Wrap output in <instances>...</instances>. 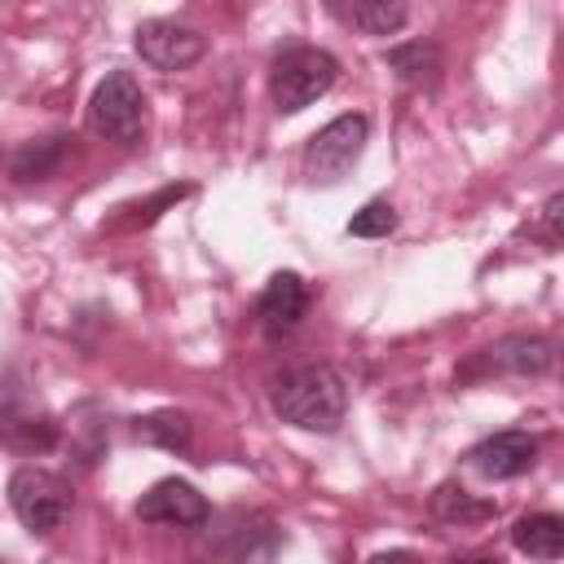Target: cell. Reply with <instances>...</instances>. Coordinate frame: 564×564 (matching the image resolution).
Segmentation results:
<instances>
[{
    "instance_id": "1",
    "label": "cell",
    "mask_w": 564,
    "mask_h": 564,
    "mask_svg": "<svg viewBox=\"0 0 564 564\" xmlns=\"http://www.w3.org/2000/svg\"><path fill=\"white\" fill-rule=\"evenodd\" d=\"M269 410L295 427V432H313V436H335L348 419V383L335 366L326 361H304L282 370L269 383Z\"/></svg>"
},
{
    "instance_id": "2",
    "label": "cell",
    "mask_w": 564,
    "mask_h": 564,
    "mask_svg": "<svg viewBox=\"0 0 564 564\" xmlns=\"http://www.w3.org/2000/svg\"><path fill=\"white\" fill-rule=\"evenodd\" d=\"M339 57L322 44H286L269 62V97L278 115H300L339 84Z\"/></svg>"
},
{
    "instance_id": "3",
    "label": "cell",
    "mask_w": 564,
    "mask_h": 564,
    "mask_svg": "<svg viewBox=\"0 0 564 564\" xmlns=\"http://www.w3.org/2000/svg\"><path fill=\"white\" fill-rule=\"evenodd\" d=\"M0 445L13 454H48L62 445L57 414L18 370H0Z\"/></svg>"
},
{
    "instance_id": "4",
    "label": "cell",
    "mask_w": 564,
    "mask_h": 564,
    "mask_svg": "<svg viewBox=\"0 0 564 564\" xmlns=\"http://www.w3.org/2000/svg\"><path fill=\"white\" fill-rule=\"evenodd\" d=\"M366 141H370V115H361V110L335 115L330 123H322L304 141V154H300L304 181L308 185H339L361 163Z\"/></svg>"
},
{
    "instance_id": "5",
    "label": "cell",
    "mask_w": 564,
    "mask_h": 564,
    "mask_svg": "<svg viewBox=\"0 0 564 564\" xmlns=\"http://www.w3.org/2000/svg\"><path fill=\"white\" fill-rule=\"evenodd\" d=\"M4 494H9V511L18 516V524L31 529V533H40V538L57 533L66 524L70 507H75L70 480L57 476V471H48V467H35V463L13 467Z\"/></svg>"
},
{
    "instance_id": "6",
    "label": "cell",
    "mask_w": 564,
    "mask_h": 564,
    "mask_svg": "<svg viewBox=\"0 0 564 564\" xmlns=\"http://www.w3.org/2000/svg\"><path fill=\"white\" fill-rule=\"evenodd\" d=\"M555 366V344L546 335L511 330L485 348H476L458 370L454 383H480V379H542Z\"/></svg>"
},
{
    "instance_id": "7",
    "label": "cell",
    "mask_w": 564,
    "mask_h": 564,
    "mask_svg": "<svg viewBox=\"0 0 564 564\" xmlns=\"http://www.w3.org/2000/svg\"><path fill=\"white\" fill-rule=\"evenodd\" d=\"M150 101L132 70H106V79L88 97V132L110 145H137L145 137Z\"/></svg>"
},
{
    "instance_id": "8",
    "label": "cell",
    "mask_w": 564,
    "mask_h": 564,
    "mask_svg": "<svg viewBox=\"0 0 564 564\" xmlns=\"http://www.w3.org/2000/svg\"><path fill=\"white\" fill-rule=\"evenodd\" d=\"M198 533H207V555L220 560H273L286 542L282 524L260 507H229L220 516L212 511Z\"/></svg>"
},
{
    "instance_id": "9",
    "label": "cell",
    "mask_w": 564,
    "mask_h": 564,
    "mask_svg": "<svg viewBox=\"0 0 564 564\" xmlns=\"http://www.w3.org/2000/svg\"><path fill=\"white\" fill-rule=\"evenodd\" d=\"M137 520L141 524H159V529H185L198 533L212 520V502L207 494L185 480V476H159L141 498H137Z\"/></svg>"
},
{
    "instance_id": "10",
    "label": "cell",
    "mask_w": 564,
    "mask_h": 564,
    "mask_svg": "<svg viewBox=\"0 0 564 564\" xmlns=\"http://www.w3.org/2000/svg\"><path fill=\"white\" fill-rule=\"evenodd\" d=\"M132 48L154 70H189L207 53V35L176 18H145L132 31Z\"/></svg>"
},
{
    "instance_id": "11",
    "label": "cell",
    "mask_w": 564,
    "mask_h": 564,
    "mask_svg": "<svg viewBox=\"0 0 564 564\" xmlns=\"http://www.w3.org/2000/svg\"><path fill=\"white\" fill-rule=\"evenodd\" d=\"M538 454H542V441L524 427H502V432H489L480 436L463 463L480 476V480H520L538 467Z\"/></svg>"
},
{
    "instance_id": "12",
    "label": "cell",
    "mask_w": 564,
    "mask_h": 564,
    "mask_svg": "<svg viewBox=\"0 0 564 564\" xmlns=\"http://www.w3.org/2000/svg\"><path fill=\"white\" fill-rule=\"evenodd\" d=\"M308 304H313V291H308V282L295 269L269 273V282L256 295V326H260V335L269 344L295 335L300 322H304V313H308Z\"/></svg>"
},
{
    "instance_id": "13",
    "label": "cell",
    "mask_w": 564,
    "mask_h": 564,
    "mask_svg": "<svg viewBox=\"0 0 564 564\" xmlns=\"http://www.w3.org/2000/svg\"><path fill=\"white\" fill-rule=\"evenodd\" d=\"M66 159H70V132H48V137L0 145V172L13 185H44L62 172Z\"/></svg>"
},
{
    "instance_id": "14",
    "label": "cell",
    "mask_w": 564,
    "mask_h": 564,
    "mask_svg": "<svg viewBox=\"0 0 564 564\" xmlns=\"http://www.w3.org/2000/svg\"><path fill=\"white\" fill-rule=\"evenodd\" d=\"M379 62L405 84V88H419V93H432L445 75V53L436 40H401V44H388L379 53Z\"/></svg>"
},
{
    "instance_id": "15",
    "label": "cell",
    "mask_w": 564,
    "mask_h": 564,
    "mask_svg": "<svg viewBox=\"0 0 564 564\" xmlns=\"http://www.w3.org/2000/svg\"><path fill=\"white\" fill-rule=\"evenodd\" d=\"M62 427H70V441H66V449H70L75 467H79V471H93V467L106 458V449H110L106 410H101L97 401H79Z\"/></svg>"
},
{
    "instance_id": "16",
    "label": "cell",
    "mask_w": 564,
    "mask_h": 564,
    "mask_svg": "<svg viewBox=\"0 0 564 564\" xmlns=\"http://www.w3.org/2000/svg\"><path fill=\"white\" fill-rule=\"evenodd\" d=\"M326 9L361 35H397L410 22V0H326Z\"/></svg>"
},
{
    "instance_id": "17",
    "label": "cell",
    "mask_w": 564,
    "mask_h": 564,
    "mask_svg": "<svg viewBox=\"0 0 564 564\" xmlns=\"http://www.w3.org/2000/svg\"><path fill=\"white\" fill-rule=\"evenodd\" d=\"M427 511H432V520H441V524L471 529V524L494 520V516H498V502H494V498H476V494H471L467 485H458V480H441V485L432 489V498H427Z\"/></svg>"
},
{
    "instance_id": "18",
    "label": "cell",
    "mask_w": 564,
    "mask_h": 564,
    "mask_svg": "<svg viewBox=\"0 0 564 564\" xmlns=\"http://www.w3.org/2000/svg\"><path fill=\"white\" fill-rule=\"evenodd\" d=\"M132 441L167 449V454H189L194 445V419L185 410H150L132 419Z\"/></svg>"
},
{
    "instance_id": "19",
    "label": "cell",
    "mask_w": 564,
    "mask_h": 564,
    "mask_svg": "<svg viewBox=\"0 0 564 564\" xmlns=\"http://www.w3.org/2000/svg\"><path fill=\"white\" fill-rule=\"evenodd\" d=\"M511 546L529 560H560L564 555V520L555 511H529L511 524Z\"/></svg>"
},
{
    "instance_id": "20",
    "label": "cell",
    "mask_w": 564,
    "mask_h": 564,
    "mask_svg": "<svg viewBox=\"0 0 564 564\" xmlns=\"http://www.w3.org/2000/svg\"><path fill=\"white\" fill-rule=\"evenodd\" d=\"M194 194V185L189 181H176V185H163V189H154L150 198H137V203H123L119 207V216L110 220V229H119V234H137V229H150L163 212H172L181 198H189Z\"/></svg>"
},
{
    "instance_id": "21",
    "label": "cell",
    "mask_w": 564,
    "mask_h": 564,
    "mask_svg": "<svg viewBox=\"0 0 564 564\" xmlns=\"http://www.w3.org/2000/svg\"><path fill=\"white\" fill-rule=\"evenodd\" d=\"M397 207L388 203V198H370V203H361L352 216H348V238H388L392 229H397Z\"/></svg>"
},
{
    "instance_id": "22",
    "label": "cell",
    "mask_w": 564,
    "mask_h": 564,
    "mask_svg": "<svg viewBox=\"0 0 564 564\" xmlns=\"http://www.w3.org/2000/svg\"><path fill=\"white\" fill-rule=\"evenodd\" d=\"M560 207H564V194L555 189V194L546 198V207H542V225H546V242H551V251H555V242H560Z\"/></svg>"
}]
</instances>
